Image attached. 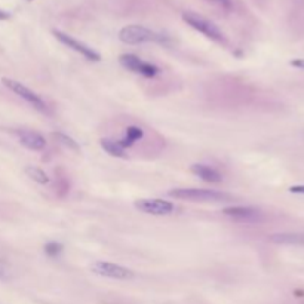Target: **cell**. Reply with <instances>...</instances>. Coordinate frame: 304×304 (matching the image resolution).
I'll return each mask as SVG.
<instances>
[{"label":"cell","instance_id":"1","mask_svg":"<svg viewBox=\"0 0 304 304\" xmlns=\"http://www.w3.org/2000/svg\"><path fill=\"white\" fill-rule=\"evenodd\" d=\"M119 41L126 43V45H141V43H166L168 39L166 36L156 33L153 30H150L147 27L142 25H137V24H131V25H125L123 28H121L119 31Z\"/></svg>","mask_w":304,"mask_h":304},{"label":"cell","instance_id":"2","mask_svg":"<svg viewBox=\"0 0 304 304\" xmlns=\"http://www.w3.org/2000/svg\"><path fill=\"white\" fill-rule=\"evenodd\" d=\"M174 199L190 201V202H225L230 201L232 195L206 188H175L168 193Z\"/></svg>","mask_w":304,"mask_h":304},{"label":"cell","instance_id":"3","mask_svg":"<svg viewBox=\"0 0 304 304\" xmlns=\"http://www.w3.org/2000/svg\"><path fill=\"white\" fill-rule=\"evenodd\" d=\"M182 20H184V22H187L192 28H195L196 31L202 33L203 36H206L208 39H211V41H214L217 43H221V45H224L227 42L224 33L218 28V25H215L206 17H203V15H201L198 12L187 11V12L182 14Z\"/></svg>","mask_w":304,"mask_h":304},{"label":"cell","instance_id":"4","mask_svg":"<svg viewBox=\"0 0 304 304\" xmlns=\"http://www.w3.org/2000/svg\"><path fill=\"white\" fill-rule=\"evenodd\" d=\"M3 85L12 91L15 95H18L20 98H22L25 102H28L33 108L36 110H39L42 113H49V107L48 104L45 102V100L41 97V95H37L34 91H31L30 88H27L25 85H22L21 82L15 81V79H9V78H3L2 79Z\"/></svg>","mask_w":304,"mask_h":304},{"label":"cell","instance_id":"5","mask_svg":"<svg viewBox=\"0 0 304 304\" xmlns=\"http://www.w3.org/2000/svg\"><path fill=\"white\" fill-rule=\"evenodd\" d=\"M92 273L102 276V278H110V279H119V281H126L134 278V272L128 267H123L121 264H115L110 261H102L98 260L91 265Z\"/></svg>","mask_w":304,"mask_h":304},{"label":"cell","instance_id":"6","mask_svg":"<svg viewBox=\"0 0 304 304\" xmlns=\"http://www.w3.org/2000/svg\"><path fill=\"white\" fill-rule=\"evenodd\" d=\"M135 209H138L142 214H148V215H156V217H162V215H169L175 211V205L169 201H163L159 198H142V199H137L134 202Z\"/></svg>","mask_w":304,"mask_h":304},{"label":"cell","instance_id":"7","mask_svg":"<svg viewBox=\"0 0 304 304\" xmlns=\"http://www.w3.org/2000/svg\"><path fill=\"white\" fill-rule=\"evenodd\" d=\"M52 34L57 37V39H58L62 45H65L67 48L73 49L74 52L81 54V55L85 57L86 60H89V61H100V60H101V55H100L95 49H92V48L88 46L86 43L81 42L79 39H76V37H73V36H70V34H67V33H64V31H60V30H54Z\"/></svg>","mask_w":304,"mask_h":304},{"label":"cell","instance_id":"8","mask_svg":"<svg viewBox=\"0 0 304 304\" xmlns=\"http://www.w3.org/2000/svg\"><path fill=\"white\" fill-rule=\"evenodd\" d=\"M119 62L126 70L142 74V76H145V78H153V76H156L159 73V68L155 64L142 61L135 54H122L119 57Z\"/></svg>","mask_w":304,"mask_h":304},{"label":"cell","instance_id":"9","mask_svg":"<svg viewBox=\"0 0 304 304\" xmlns=\"http://www.w3.org/2000/svg\"><path fill=\"white\" fill-rule=\"evenodd\" d=\"M225 217L241 223H258L263 220V212L254 206H229L221 211Z\"/></svg>","mask_w":304,"mask_h":304},{"label":"cell","instance_id":"10","mask_svg":"<svg viewBox=\"0 0 304 304\" xmlns=\"http://www.w3.org/2000/svg\"><path fill=\"white\" fill-rule=\"evenodd\" d=\"M14 134L18 137V141L28 150L33 151H42L46 147V140L43 135H41L36 131L30 129H15Z\"/></svg>","mask_w":304,"mask_h":304},{"label":"cell","instance_id":"11","mask_svg":"<svg viewBox=\"0 0 304 304\" xmlns=\"http://www.w3.org/2000/svg\"><path fill=\"white\" fill-rule=\"evenodd\" d=\"M190 171H192L196 177H199L201 180L206 181V182H220L221 181V174L211 168V166H206V165H202V163H195L192 165V168H190Z\"/></svg>","mask_w":304,"mask_h":304},{"label":"cell","instance_id":"12","mask_svg":"<svg viewBox=\"0 0 304 304\" xmlns=\"http://www.w3.org/2000/svg\"><path fill=\"white\" fill-rule=\"evenodd\" d=\"M269 239L278 245L304 246V233H275Z\"/></svg>","mask_w":304,"mask_h":304},{"label":"cell","instance_id":"13","mask_svg":"<svg viewBox=\"0 0 304 304\" xmlns=\"http://www.w3.org/2000/svg\"><path fill=\"white\" fill-rule=\"evenodd\" d=\"M142 137H144V131L140 126H128L125 137L118 140V142L122 148H126V147H132L135 144V141L141 140Z\"/></svg>","mask_w":304,"mask_h":304},{"label":"cell","instance_id":"14","mask_svg":"<svg viewBox=\"0 0 304 304\" xmlns=\"http://www.w3.org/2000/svg\"><path fill=\"white\" fill-rule=\"evenodd\" d=\"M100 145H101V148L105 151V153H108V155L113 156V158H126V156H128V155H126V151H125V148H122V147L119 145V142L115 141V140L101 138V140H100Z\"/></svg>","mask_w":304,"mask_h":304},{"label":"cell","instance_id":"15","mask_svg":"<svg viewBox=\"0 0 304 304\" xmlns=\"http://www.w3.org/2000/svg\"><path fill=\"white\" fill-rule=\"evenodd\" d=\"M25 174H27L33 181H36L37 184H42V185L49 184V177H48V174H46L43 169H41V168H37V166H27V168H25Z\"/></svg>","mask_w":304,"mask_h":304},{"label":"cell","instance_id":"16","mask_svg":"<svg viewBox=\"0 0 304 304\" xmlns=\"http://www.w3.org/2000/svg\"><path fill=\"white\" fill-rule=\"evenodd\" d=\"M52 137L60 142L62 144L64 147H67L68 150H73V151H81V145L78 144V141H76L73 137L64 134V132H52Z\"/></svg>","mask_w":304,"mask_h":304},{"label":"cell","instance_id":"17","mask_svg":"<svg viewBox=\"0 0 304 304\" xmlns=\"http://www.w3.org/2000/svg\"><path fill=\"white\" fill-rule=\"evenodd\" d=\"M62 249H64V246L60 242H49L45 245V252L49 257H58L62 252Z\"/></svg>","mask_w":304,"mask_h":304},{"label":"cell","instance_id":"18","mask_svg":"<svg viewBox=\"0 0 304 304\" xmlns=\"http://www.w3.org/2000/svg\"><path fill=\"white\" fill-rule=\"evenodd\" d=\"M9 278V267L5 260L0 258V279H8Z\"/></svg>","mask_w":304,"mask_h":304},{"label":"cell","instance_id":"19","mask_svg":"<svg viewBox=\"0 0 304 304\" xmlns=\"http://www.w3.org/2000/svg\"><path fill=\"white\" fill-rule=\"evenodd\" d=\"M291 65L298 68V70H304V58H295L291 61Z\"/></svg>","mask_w":304,"mask_h":304},{"label":"cell","instance_id":"20","mask_svg":"<svg viewBox=\"0 0 304 304\" xmlns=\"http://www.w3.org/2000/svg\"><path fill=\"white\" fill-rule=\"evenodd\" d=\"M289 192L297 195H304V185H292L289 187Z\"/></svg>","mask_w":304,"mask_h":304},{"label":"cell","instance_id":"21","mask_svg":"<svg viewBox=\"0 0 304 304\" xmlns=\"http://www.w3.org/2000/svg\"><path fill=\"white\" fill-rule=\"evenodd\" d=\"M214 2H217V3H220L221 6H225V8H230V5H232V0H214Z\"/></svg>","mask_w":304,"mask_h":304},{"label":"cell","instance_id":"22","mask_svg":"<svg viewBox=\"0 0 304 304\" xmlns=\"http://www.w3.org/2000/svg\"><path fill=\"white\" fill-rule=\"evenodd\" d=\"M11 15L6 12V11H3V9H0V21H5V20H8Z\"/></svg>","mask_w":304,"mask_h":304}]
</instances>
